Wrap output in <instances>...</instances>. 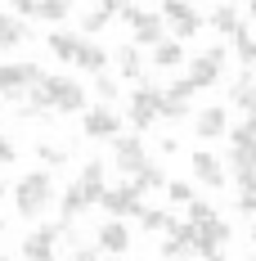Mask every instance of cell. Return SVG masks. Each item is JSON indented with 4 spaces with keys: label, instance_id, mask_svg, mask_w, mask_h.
I'll return each instance as SVG.
<instances>
[{
    "label": "cell",
    "instance_id": "cell-1",
    "mask_svg": "<svg viewBox=\"0 0 256 261\" xmlns=\"http://www.w3.org/2000/svg\"><path fill=\"white\" fill-rule=\"evenodd\" d=\"M54 198V176L50 171H27L23 180L14 185V207H18V216H41V212L50 207Z\"/></svg>",
    "mask_w": 256,
    "mask_h": 261
},
{
    "label": "cell",
    "instance_id": "cell-2",
    "mask_svg": "<svg viewBox=\"0 0 256 261\" xmlns=\"http://www.w3.org/2000/svg\"><path fill=\"white\" fill-rule=\"evenodd\" d=\"M41 95H45V108L50 113H81L86 108V90H81V81L72 77H41Z\"/></svg>",
    "mask_w": 256,
    "mask_h": 261
},
{
    "label": "cell",
    "instance_id": "cell-3",
    "mask_svg": "<svg viewBox=\"0 0 256 261\" xmlns=\"http://www.w3.org/2000/svg\"><path fill=\"white\" fill-rule=\"evenodd\" d=\"M157 108H162V86H153V81H144L135 95H130V104H126V117H130V126L135 130H149L157 122Z\"/></svg>",
    "mask_w": 256,
    "mask_h": 261
},
{
    "label": "cell",
    "instance_id": "cell-4",
    "mask_svg": "<svg viewBox=\"0 0 256 261\" xmlns=\"http://www.w3.org/2000/svg\"><path fill=\"white\" fill-rule=\"evenodd\" d=\"M99 207L108 212L112 221H126V216H139V212H144V194H139L130 180H122L117 189H103Z\"/></svg>",
    "mask_w": 256,
    "mask_h": 261
},
{
    "label": "cell",
    "instance_id": "cell-5",
    "mask_svg": "<svg viewBox=\"0 0 256 261\" xmlns=\"http://www.w3.org/2000/svg\"><path fill=\"white\" fill-rule=\"evenodd\" d=\"M41 77H45V68H36V63H5V68H0V99L27 95Z\"/></svg>",
    "mask_w": 256,
    "mask_h": 261
},
{
    "label": "cell",
    "instance_id": "cell-6",
    "mask_svg": "<svg viewBox=\"0 0 256 261\" xmlns=\"http://www.w3.org/2000/svg\"><path fill=\"white\" fill-rule=\"evenodd\" d=\"M234 239V230L216 216L207 225H193V261H207V257H220V248Z\"/></svg>",
    "mask_w": 256,
    "mask_h": 261
},
{
    "label": "cell",
    "instance_id": "cell-7",
    "mask_svg": "<svg viewBox=\"0 0 256 261\" xmlns=\"http://www.w3.org/2000/svg\"><path fill=\"white\" fill-rule=\"evenodd\" d=\"M112 162H117V171L122 176H139L144 171V162H149V153H144V140L139 135H117L112 140Z\"/></svg>",
    "mask_w": 256,
    "mask_h": 261
},
{
    "label": "cell",
    "instance_id": "cell-8",
    "mask_svg": "<svg viewBox=\"0 0 256 261\" xmlns=\"http://www.w3.org/2000/svg\"><path fill=\"white\" fill-rule=\"evenodd\" d=\"M220 68H225V45H211V50H203L193 63H189V86L193 90H203V86H216L220 81Z\"/></svg>",
    "mask_w": 256,
    "mask_h": 261
},
{
    "label": "cell",
    "instance_id": "cell-9",
    "mask_svg": "<svg viewBox=\"0 0 256 261\" xmlns=\"http://www.w3.org/2000/svg\"><path fill=\"white\" fill-rule=\"evenodd\" d=\"M63 225H68V221L32 230V234L23 239V261H54V248H59V239H63Z\"/></svg>",
    "mask_w": 256,
    "mask_h": 261
},
{
    "label": "cell",
    "instance_id": "cell-10",
    "mask_svg": "<svg viewBox=\"0 0 256 261\" xmlns=\"http://www.w3.org/2000/svg\"><path fill=\"white\" fill-rule=\"evenodd\" d=\"M81 130H86L90 140H117V135H122V117L108 104H99V108H90V113L81 117Z\"/></svg>",
    "mask_w": 256,
    "mask_h": 261
},
{
    "label": "cell",
    "instance_id": "cell-11",
    "mask_svg": "<svg viewBox=\"0 0 256 261\" xmlns=\"http://www.w3.org/2000/svg\"><path fill=\"white\" fill-rule=\"evenodd\" d=\"M157 18H166V23L176 27V41H180V36H193V32L203 27V14H198V9H189V5H180V0H166Z\"/></svg>",
    "mask_w": 256,
    "mask_h": 261
},
{
    "label": "cell",
    "instance_id": "cell-12",
    "mask_svg": "<svg viewBox=\"0 0 256 261\" xmlns=\"http://www.w3.org/2000/svg\"><path fill=\"white\" fill-rule=\"evenodd\" d=\"M14 18H41V23H63L68 18V5L63 0H18V9H14Z\"/></svg>",
    "mask_w": 256,
    "mask_h": 261
},
{
    "label": "cell",
    "instance_id": "cell-13",
    "mask_svg": "<svg viewBox=\"0 0 256 261\" xmlns=\"http://www.w3.org/2000/svg\"><path fill=\"white\" fill-rule=\"evenodd\" d=\"M189 167H193V176H198L207 189H220V185H225V167H220L216 153H203V149H198V153L189 158Z\"/></svg>",
    "mask_w": 256,
    "mask_h": 261
},
{
    "label": "cell",
    "instance_id": "cell-14",
    "mask_svg": "<svg viewBox=\"0 0 256 261\" xmlns=\"http://www.w3.org/2000/svg\"><path fill=\"white\" fill-rule=\"evenodd\" d=\"M193 126H198V140H220V135L230 130V113H225L220 104H207Z\"/></svg>",
    "mask_w": 256,
    "mask_h": 261
},
{
    "label": "cell",
    "instance_id": "cell-15",
    "mask_svg": "<svg viewBox=\"0 0 256 261\" xmlns=\"http://www.w3.org/2000/svg\"><path fill=\"white\" fill-rule=\"evenodd\" d=\"M95 239H99L103 252H112V257H122V252L130 248V230H126V221H103Z\"/></svg>",
    "mask_w": 256,
    "mask_h": 261
},
{
    "label": "cell",
    "instance_id": "cell-16",
    "mask_svg": "<svg viewBox=\"0 0 256 261\" xmlns=\"http://www.w3.org/2000/svg\"><path fill=\"white\" fill-rule=\"evenodd\" d=\"M103 176H108V171H103V162H86V167H81L77 189L86 194V203H99V198H103V189H108V185H103Z\"/></svg>",
    "mask_w": 256,
    "mask_h": 261
},
{
    "label": "cell",
    "instance_id": "cell-17",
    "mask_svg": "<svg viewBox=\"0 0 256 261\" xmlns=\"http://www.w3.org/2000/svg\"><path fill=\"white\" fill-rule=\"evenodd\" d=\"M230 99H234L238 108H247V117H256V81H252V72H247V68H243V72L234 77Z\"/></svg>",
    "mask_w": 256,
    "mask_h": 261
},
{
    "label": "cell",
    "instance_id": "cell-18",
    "mask_svg": "<svg viewBox=\"0 0 256 261\" xmlns=\"http://www.w3.org/2000/svg\"><path fill=\"white\" fill-rule=\"evenodd\" d=\"M72 63L99 77L103 68H108V50H103V45H95V41H81V45H77V59H72Z\"/></svg>",
    "mask_w": 256,
    "mask_h": 261
},
{
    "label": "cell",
    "instance_id": "cell-19",
    "mask_svg": "<svg viewBox=\"0 0 256 261\" xmlns=\"http://www.w3.org/2000/svg\"><path fill=\"white\" fill-rule=\"evenodd\" d=\"M27 36H32V32H27L23 18H14V14H0V50H18Z\"/></svg>",
    "mask_w": 256,
    "mask_h": 261
},
{
    "label": "cell",
    "instance_id": "cell-20",
    "mask_svg": "<svg viewBox=\"0 0 256 261\" xmlns=\"http://www.w3.org/2000/svg\"><path fill=\"white\" fill-rule=\"evenodd\" d=\"M130 27H135V45H162V18H157V14L144 9Z\"/></svg>",
    "mask_w": 256,
    "mask_h": 261
},
{
    "label": "cell",
    "instance_id": "cell-21",
    "mask_svg": "<svg viewBox=\"0 0 256 261\" xmlns=\"http://www.w3.org/2000/svg\"><path fill=\"white\" fill-rule=\"evenodd\" d=\"M77 45H81V36H72V32H50V54L59 63H72L77 59Z\"/></svg>",
    "mask_w": 256,
    "mask_h": 261
},
{
    "label": "cell",
    "instance_id": "cell-22",
    "mask_svg": "<svg viewBox=\"0 0 256 261\" xmlns=\"http://www.w3.org/2000/svg\"><path fill=\"white\" fill-rule=\"evenodd\" d=\"M230 41H234V50H238V59H243V68L252 72V68H256V36H252V27L238 23V32H234Z\"/></svg>",
    "mask_w": 256,
    "mask_h": 261
},
{
    "label": "cell",
    "instance_id": "cell-23",
    "mask_svg": "<svg viewBox=\"0 0 256 261\" xmlns=\"http://www.w3.org/2000/svg\"><path fill=\"white\" fill-rule=\"evenodd\" d=\"M59 212H63V221L72 225L81 212H90V203H86V194H81L77 185H68V189H63V203H59Z\"/></svg>",
    "mask_w": 256,
    "mask_h": 261
},
{
    "label": "cell",
    "instance_id": "cell-24",
    "mask_svg": "<svg viewBox=\"0 0 256 261\" xmlns=\"http://www.w3.org/2000/svg\"><path fill=\"white\" fill-rule=\"evenodd\" d=\"M108 18H117V0H103L95 9H86V18H81V32H99Z\"/></svg>",
    "mask_w": 256,
    "mask_h": 261
},
{
    "label": "cell",
    "instance_id": "cell-25",
    "mask_svg": "<svg viewBox=\"0 0 256 261\" xmlns=\"http://www.w3.org/2000/svg\"><path fill=\"white\" fill-rule=\"evenodd\" d=\"M130 185H135L139 194H149V189H162V185H166V171H162L157 162H144V171H139V176H130Z\"/></svg>",
    "mask_w": 256,
    "mask_h": 261
},
{
    "label": "cell",
    "instance_id": "cell-26",
    "mask_svg": "<svg viewBox=\"0 0 256 261\" xmlns=\"http://www.w3.org/2000/svg\"><path fill=\"white\" fill-rule=\"evenodd\" d=\"M180 63H184L180 41H162V45H153V68H180Z\"/></svg>",
    "mask_w": 256,
    "mask_h": 261
},
{
    "label": "cell",
    "instance_id": "cell-27",
    "mask_svg": "<svg viewBox=\"0 0 256 261\" xmlns=\"http://www.w3.org/2000/svg\"><path fill=\"white\" fill-rule=\"evenodd\" d=\"M211 23H216V32H225V36H234L243 18H238V9H234V5H216V9H211Z\"/></svg>",
    "mask_w": 256,
    "mask_h": 261
},
{
    "label": "cell",
    "instance_id": "cell-28",
    "mask_svg": "<svg viewBox=\"0 0 256 261\" xmlns=\"http://www.w3.org/2000/svg\"><path fill=\"white\" fill-rule=\"evenodd\" d=\"M225 135H230V149H252V144H256V117L238 122V126L225 130Z\"/></svg>",
    "mask_w": 256,
    "mask_h": 261
},
{
    "label": "cell",
    "instance_id": "cell-29",
    "mask_svg": "<svg viewBox=\"0 0 256 261\" xmlns=\"http://www.w3.org/2000/svg\"><path fill=\"white\" fill-rule=\"evenodd\" d=\"M162 99H166V104H176V108H189V99H193V86L180 77V81H171V86L162 90Z\"/></svg>",
    "mask_w": 256,
    "mask_h": 261
},
{
    "label": "cell",
    "instance_id": "cell-30",
    "mask_svg": "<svg viewBox=\"0 0 256 261\" xmlns=\"http://www.w3.org/2000/svg\"><path fill=\"white\" fill-rule=\"evenodd\" d=\"M117 68H122V77H139L144 68H139V50L135 45H122L117 50Z\"/></svg>",
    "mask_w": 256,
    "mask_h": 261
},
{
    "label": "cell",
    "instance_id": "cell-31",
    "mask_svg": "<svg viewBox=\"0 0 256 261\" xmlns=\"http://www.w3.org/2000/svg\"><path fill=\"white\" fill-rule=\"evenodd\" d=\"M166 216H171V212H157V207H144V212H139V225H144V230H149V234H157V230H166Z\"/></svg>",
    "mask_w": 256,
    "mask_h": 261
},
{
    "label": "cell",
    "instance_id": "cell-32",
    "mask_svg": "<svg viewBox=\"0 0 256 261\" xmlns=\"http://www.w3.org/2000/svg\"><path fill=\"white\" fill-rule=\"evenodd\" d=\"M36 153H41L45 167H63L68 162V149H59V144H36Z\"/></svg>",
    "mask_w": 256,
    "mask_h": 261
},
{
    "label": "cell",
    "instance_id": "cell-33",
    "mask_svg": "<svg viewBox=\"0 0 256 261\" xmlns=\"http://www.w3.org/2000/svg\"><path fill=\"white\" fill-rule=\"evenodd\" d=\"M189 225H207V221H216V207L211 203H189Z\"/></svg>",
    "mask_w": 256,
    "mask_h": 261
},
{
    "label": "cell",
    "instance_id": "cell-34",
    "mask_svg": "<svg viewBox=\"0 0 256 261\" xmlns=\"http://www.w3.org/2000/svg\"><path fill=\"white\" fill-rule=\"evenodd\" d=\"M166 194H171V203H184V207L193 203V189H189L184 180H166Z\"/></svg>",
    "mask_w": 256,
    "mask_h": 261
},
{
    "label": "cell",
    "instance_id": "cell-35",
    "mask_svg": "<svg viewBox=\"0 0 256 261\" xmlns=\"http://www.w3.org/2000/svg\"><path fill=\"white\" fill-rule=\"evenodd\" d=\"M162 257L166 261H184V257H193V252H189L184 243H176V239H166V243H162Z\"/></svg>",
    "mask_w": 256,
    "mask_h": 261
},
{
    "label": "cell",
    "instance_id": "cell-36",
    "mask_svg": "<svg viewBox=\"0 0 256 261\" xmlns=\"http://www.w3.org/2000/svg\"><path fill=\"white\" fill-rule=\"evenodd\" d=\"M95 90H99V99H108V104L117 99V81H112V77H103V72L95 77Z\"/></svg>",
    "mask_w": 256,
    "mask_h": 261
},
{
    "label": "cell",
    "instance_id": "cell-37",
    "mask_svg": "<svg viewBox=\"0 0 256 261\" xmlns=\"http://www.w3.org/2000/svg\"><path fill=\"white\" fill-rule=\"evenodd\" d=\"M9 162H18V144L9 135H0V167H9Z\"/></svg>",
    "mask_w": 256,
    "mask_h": 261
},
{
    "label": "cell",
    "instance_id": "cell-38",
    "mask_svg": "<svg viewBox=\"0 0 256 261\" xmlns=\"http://www.w3.org/2000/svg\"><path fill=\"white\" fill-rule=\"evenodd\" d=\"M238 212H256V185H252V189H243V194H238Z\"/></svg>",
    "mask_w": 256,
    "mask_h": 261
},
{
    "label": "cell",
    "instance_id": "cell-39",
    "mask_svg": "<svg viewBox=\"0 0 256 261\" xmlns=\"http://www.w3.org/2000/svg\"><path fill=\"white\" fill-rule=\"evenodd\" d=\"M68 261H99V248H77Z\"/></svg>",
    "mask_w": 256,
    "mask_h": 261
},
{
    "label": "cell",
    "instance_id": "cell-40",
    "mask_svg": "<svg viewBox=\"0 0 256 261\" xmlns=\"http://www.w3.org/2000/svg\"><path fill=\"white\" fill-rule=\"evenodd\" d=\"M5 189H9V185H5V180H0V198H5Z\"/></svg>",
    "mask_w": 256,
    "mask_h": 261
},
{
    "label": "cell",
    "instance_id": "cell-41",
    "mask_svg": "<svg viewBox=\"0 0 256 261\" xmlns=\"http://www.w3.org/2000/svg\"><path fill=\"white\" fill-rule=\"evenodd\" d=\"M247 14H252V23H256V5H252V9H247Z\"/></svg>",
    "mask_w": 256,
    "mask_h": 261
},
{
    "label": "cell",
    "instance_id": "cell-42",
    "mask_svg": "<svg viewBox=\"0 0 256 261\" xmlns=\"http://www.w3.org/2000/svg\"><path fill=\"white\" fill-rule=\"evenodd\" d=\"M207 261H225V257H207Z\"/></svg>",
    "mask_w": 256,
    "mask_h": 261
},
{
    "label": "cell",
    "instance_id": "cell-43",
    "mask_svg": "<svg viewBox=\"0 0 256 261\" xmlns=\"http://www.w3.org/2000/svg\"><path fill=\"white\" fill-rule=\"evenodd\" d=\"M252 243H256V225H252Z\"/></svg>",
    "mask_w": 256,
    "mask_h": 261
},
{
    "label": "cell",
    "instance_id": "cell-44",
    "mask_svg": "<svg viewBox=\"0 0 256 261\" xmlns=\"http://www.w3.org/2000/svg\"><path fill=\"white\" fill-rule=\"evenodd\" d=\"M0 234H5V221H0Z\"/></svg>",
    "mask_w": 256,
    "mask_h": 261
},
{
    "label": "cell",
    "instance_id": "cell-45",
    "mask_svg": "<svg viewBox=\"0 0 256 261\" xmlns=\"http://www.w3.org/2000/svg\"><path fill=\"white\" fill-rule=\"evenodd\" d=\"M0 261H14V257H0Z\"/></svg>",
    "mask_w": 256,
    "mask_h": 261
},
{
    "label": "cell",
    "instance_id": "cell-46",
    "mask_svg": "<svg viewBox=\"0 0 256 261\" xmlns=\"http://www.w3.org/2000/svg\"><path fill=\"white\" fill-rule=\"evenodd\" d=\"M0 108H5V99H0Z\"/></svg>",
    "mask_w": 256,
    "mask_h": 261
},
{
    "label": "cell",
    "instance_id": "cell-47",
    "mask_svg": "<svg viewBox=\"0 0 256 261\" xmlns=\"http://www.w3.org/2000/svg\"><path fill=\"white\" fill-rule=\"evenodd\" d=\"M112 261H122V257H112Z\"/></svg>",
    "mask_w": 256,
    "mask_h": 261
}]
</instances>
